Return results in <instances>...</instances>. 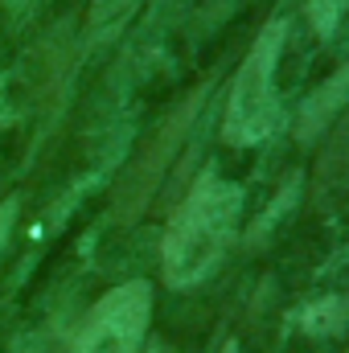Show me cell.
Here are the masks:
<instances>
[{
    "instance_id": "cell-1",
    "label": "cell",
    "mask_w": 349,
    "mask_h": 353,
    "mask_svg": "<svg viewBox=\"0 0 349 353\" xmlns=\"http://www.w3.org/2000/svg\"><path fill=\"white\" fill-rule=\"evenodd\" d=\"M243 214V189L235 181L206 169L189 185L185 201L173 210L161 243V275L169 288L201 283L235 243V226Z\"/></svg>"
},
{
    "instance_id": "cell-2",
    "label": "cell",
    "mask_w": 349,
    "mask_h": 353,
    "mask_svg": "<svg viewBox=\"0 0 349 353\" xmlns=\"http://www.w3.org/2000/svg\"><path fill=\"white\" fill-rule=\"evenodd\" d=\"M279 54H283V21H271L255 37L251 54L243 58L235 83H230V99H226V140L235 148H255L263 144L275 123H279Z\"/></svg>"
},
{
    "instance_id": "cell-3",
    "label": "cell",
    "mask_w": 349,
    "mask_h": 353,
    "mask_svg": "<svg viewBox=\"0 0 349 353\" xmlns=\"http://www.w3.org/2000/svg\"><path fill=\"white\" fill-rule=\"evenodd\" d=\"M152 321V283L128 279L94 300L66 353H140Z\"/></svg>"
},
{
    "instance_id": "cell-4",
    "label": "cell",
    "mask_w": 349,
    "mask_h": 353,
    "mask_svg": "<svg viewBox=\"0 0 349 353\" xmlns=\"http://www.w3.org/2000/svg\"><path fill=\"white\" fill-rule=\"evenodd\" d=\"M346 103H349V62L321 90H312V99L304 103V111H300V136L312 140L321 128H329V119H333Z\"/></svg>"
},
{
    "instance_id": "cell-5",
    "label": "cell",
    "mask_w": 349,
    "mask_h": 353,
    "mask_svg": "<svg viewBox=\"0 0 349 353\" xmlns=\"http://www.w3.org/2000/svg\"><path fill=\"white\" fill-rule=\"evenodd\" d=\"M349 308L346 300H321V304H312L308 312H304V329L312 333V337H329V333H341V325H346Z\"/></svg>"
},
{
    "instance_id": "cell-6",
    "label": "cell",
    "mask_w": 349,
    "mask_h": 353,
    "mask_svg": "<svg viewBox=\"0 0 349 353\" xmlns=\"http://www.w3.org/2000/svg\"><path fill=\"white\" fill-rule=\"evenodd\" d=\"M140 0H90V33L103 37V33H115L132 12H136Z\"/></svg>"
},
{
    "instance_id": "cell-7",
    "label": "cell",
    "mask_w": 349,
    "mask_h": 353,
    "mask_svg": "<svg viewBox=\"0 0 349 353\" xmlns=\"http://www.w3.org/2000/svg\"><path fill=\"white\" fill-rule=\"evenodd\" d=\"M346 8H349V0H308V21H312L317 37H329Z\"/></svg>"
},
{
    "instance_id": "cell-8",
    "label": "cell",
    "mask_w": 349,
    "mask_h": 353,
    "mask_svg": "<svg viewBox=\"0 0 349 353\" xmlns=\"http://www.w3.org/2000/svg\"><path fill=\"white\" fill-rule=\"evenodd\" d=\"M17 210H21V201H17V197H4V201H0V255H4V247H8V234H12Z\"/></svg>"
},
{
    "instance_id": "cell-9",
    "label": "cell",
    "mask_w": 349,
    "mask_h": 353,
    "mask_svg": "<svg viewBox=\"0 0 349 353\" xmlns=\"http://www.w3.org/2000/svg\"><path fill=\"white\" fill-rule=\"evenodd\" d=\"M4 4V12H8V21H25L33 8H37V0H0Z\"/></svg>"
},
{
    "instance_id": "cell-10",
    "label": "cell",
    "mask_w": 349,
    "mask_h": 353,
    "mask_svg": "<svg viewBox=\"0 0 349 353\" xmlns=\"http://www.w3.org/2000/svg\"><path fill=\"white\" fill-rule=\"evenodd\" d=\"M148 353H173V350H169V345H152Z\"/></svg>"
},
{
    "instance_id": "cell-11",
    "label": "cell",
    "mask_w": 349,
    "mask_h": 353,
    "mask_svg": "<svg viewBox=\"0 0 349 353\" xmlns=\"http://www.w3.org/2000/svg\"><path fill=\"white\" fill-rule=\"evenodd\" d=\"M222 353H239V345H235V341H230V345H226V350H222Z\"/></svg>"
}]
</instances>
